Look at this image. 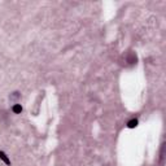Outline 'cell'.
<instances>
[{
  "label": "cell",
  "instance_id": "6da1fadb",
  "mask_svg": "<svg viewBox=\"0 0 166 166\" xmlns=\"http://www.w3.org/2000/svg\"><path fill=\"white\" fill-rule=\"evenodd\" d=\"M12 112L14 114H21L22 113V105H21V104H14V105L12 106Z\"/></svg>",
  "mask_w": 166,
  "mask_h": 166
},
{
  "label": "cell",
  "instance_id": "7a4b0ae2",
  "mask_svg": "<svg viewBox=\"0 0 166 166\" xmlns=\"http://www.w3.org/2000/svg\"><path fill=\"white\" fill-rule=\"evenodd\" d=\"M138 123H139L138 119H136V118H132V119H130V121L127 122V127H128V128H135L136 126H138Z\"/></svg>",
  "mask_w": 166,
  "mask_h": 166
},
{
  "label": "cell",
  "instance_id": "3957f363",
  "mask_svg": "<svg viewBox=\"0 0 166 166\" xmlns=\"http://www.w3.org/2000/svg\"><path fill=\"white\" fill-rule=\"evenodd\" d=\"M0 158H1L3 161H4L7 165H10V160L8 158V157H7V154H5L4 152H0Z\"/></svg>",
  "mask_w": 166,
  "mask_h": 166
},
{
  "label": "cell",
  "instance_id": "277c9868",
  "mask_svg": "<svg viewBox=\"0 0 166 166\" xmlns=\"http://www.w3.org/2000/svg\"><path fill=\"white\" fill-rule=\"evenodd\" d=\"M161 164H164V147L161 148Z\"/></svg>",
  "mask_w": 166,
  "mask_h": 166
}]
</instances>
